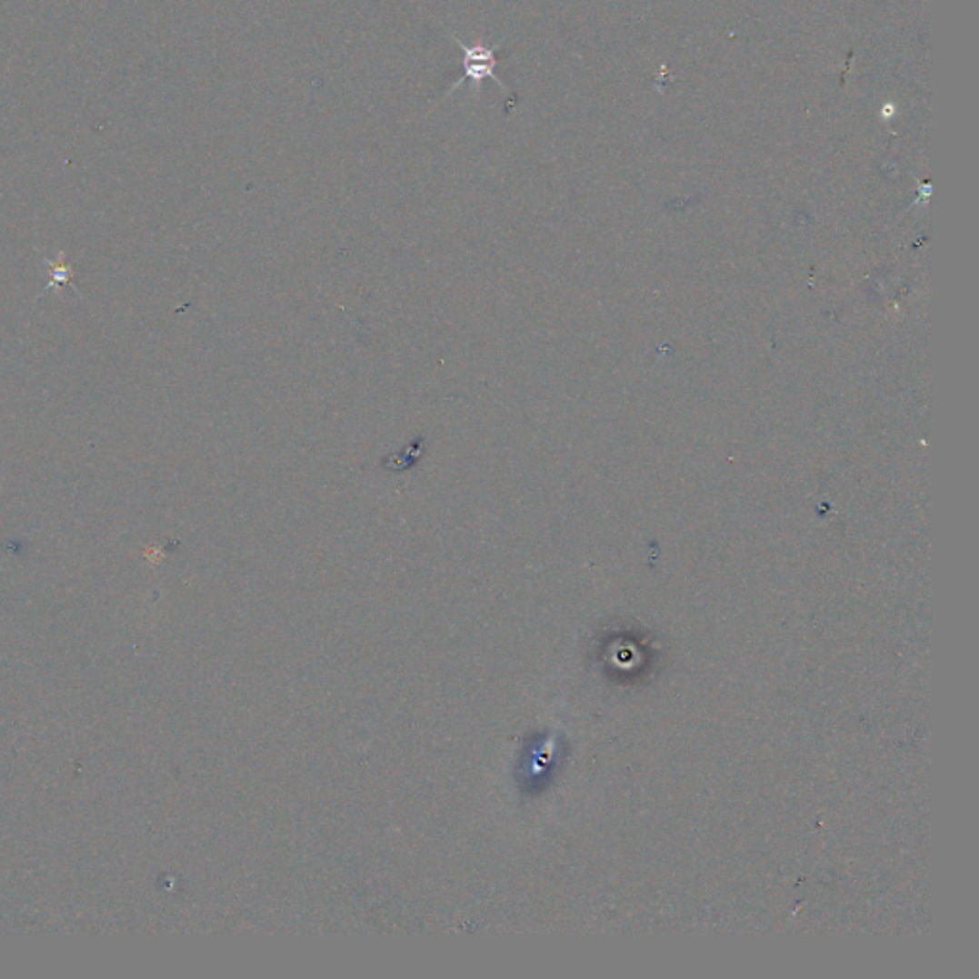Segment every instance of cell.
Segmentation results:
<instances>
[{
  "mask_svg": "<svg viewBox=\"0 0 979 979\" xmlns=\"http://www.w3.org/2000/svg\"><path fill=\"white\" fill-rule=\"evenodd\" d=\"M448 35L457 43L461 52H464V75H461V79H457L448 88L446 96H450L452 92H455L461 85H465V83H469L471 92L476 95L480 85H483L486 79L497 83L504 90H507L505 83L497 77V64H500V48L504 41L500 45H486L485 41L469 45L461 41L457 35H452V33Z\"/></svg>",
  "mask_w": 979,
  "mask_h": 979,
  "instance_id": "obj_1",
  "label": "cell"
}]
</instances>
